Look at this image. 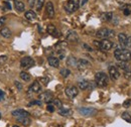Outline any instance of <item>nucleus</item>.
Returning a JSON list of instances; mask_svg holds the SVG:
<instances>
[{"label": "nucleus", "instance_id": "0eeeda50", "mask_svg": "<svg viewBox=\"0 0 131 127\" xmlns=\"http://www.w3.org/2000/svg\"><path fill=\"white\" fill-rule=\"evenodd\" d=\"M78 111H79V113H80L81 115L87 116V117H89V116H94V115L97 113V110H96V109H94V108H89V107H81V108L78 109Z\"/></svg>", "mask_w": 131, "mask_h": 127}, {"label": "nucleus", "instance_id": "79ce46f5", "mask_svg": "<svg viewBox=\"0 0 131 127\" xmlns=\"http://www.w3.org/2000/svg\"><path fill=\"white\" fill-rule=\"evenodd\" d=\"M83 48H85L88 51H93V48H91V47H89L88 45H86V44H85V45H83Z\"/></svg>", "mask_w": 131, "mask_h": 127}, {"label": "nucleus", "instance_id": "aec40b11", "mask_svg": "<svg viewBox=\"0 0 131 127\" xmlns=\"http://www.w3.org/2000/svg\"><path fill=\"white\" fill-rule=\"evenodd\" d=\"M113 18V13L112 12H104L100 15V19L104 22H108V21H111Z\"/></svg>", "mask_w": 131, "mask_h": 127}, {"label": "nucleus", "instance_id": "f8f14e48", "mask_svg": "<svg viewBox=\"0 0 131 127\" xmlns=\"http://www.w3.org/2000/svg\"><path fill=\"white\" fill-rule=\"evenodd\" d=\"M90 67H91V64H90V62H88L87 60H84V59L78 60V63H77V69L78 70L85 71V70L89 69Z\"/></svg>", "mask_w": 131, "mask_h": 127}, {"label": "nucleus", "instance_id": "4468645a", "mask_svg": "<svg viewBox=\"0 0 131 127\" xmlns=\"http://www.w3.org/2000/svg\"><path fill=\"white\" fill-rule=\"evenodd\" d=\"M46 11H47V14H48L49 18H53V16H54V7H53V4H52L51 1L47 2Z\"/></svg>", "mask_w": 131, "mask_h": 127}, {"label": "nucleus", "instance_id": "58836bf2", "mask_svg": "<svg viewBox=\"0 0 131 127\" xmlns=\"http://www.w3.org/2000/svg\"><path fill=\"white\" fill-rule=\"evenodd\" d=\"M39 81H40L45 86H47V85L49 84V79H48V78H40Z\"/></svg>", "mask_w": 131, "mask_h": 127}, {"label": "nucleus", "instance_id": "4c0bfd02", "mask_svg": "<svg viewBox=\"0 0 131 127\" xmlns=\"http://www.w3.org/2000/svg\"><path fill=\"white\" fill-rule=\"evenodd\" d=\"M14 84H15V86H16V88L20 91V90H22V88H23V86H22V84H20L18 81H14Z\"/></svg>", "mask_w": 131, "mask_h": 127}, {"label": "nucleus", "instance_id": "423d86ee", "mask_svg": "<svg viewBox=\"0 0 131 127\" xmlns=\"http://www.w3.org/2000/svg\"><path fill=\"white\" fill-rule=\"evenodd\" d=\"M34 64H35V62H34V60H33L32 58L24 57L20 61V67L22 69H29V68H31V67L34 66Z\"/></svg>", "mask_w": 131, "mask_h": 127}, {"label": "nucleus", "instance_id": "9b49d317", "mask_svg": "<svg viewBox=\"0 0 131 127\" xmlns=\"http://www.w3.org/2000/svg\"><path fill=\"white\" fill-rule=\"evenodd\" d=\"M108 71H109V75H110L112 80L116 81V80H118L120 78V72L118 71V69L115 66H110Z\"/></svg>", "mask_w": 131, "mask_h": 127}, {"label": "nucleus", "instance_id": "49530a36", "mask_svg": "<svg viewBox=\"0 0 131 127\" xmlns=\"http://www.w3.org/2000/svg\"><path fill=\"white\" fill-rule=\"evenodd\" d=\"M4 99V93L2 90H0V101H2Z\"/></svg>", "mask_w": 131, "mask_h": 127}, {"label": "nucleus", "instance_id": "ea45409f", "mask_svg": "<svg viewBox=\"0 0 131 127\" xmlns=\"http://www.w3.org/2000/svg\"><path fill=\"white\" fill-rule=\"evenodd\" d=\"M26 1H27V3H28L29 7H33V6L35 5V3H36V0H26Z\"/></svg>", "mask_w": 131, "mask_h": 127}, {"label": "nucleus", "instance_id": "8fccbe9b", "mask_svg": "<svg viewBox=\"0 0 131 127\" xmlns=\"http://www.w3.org/2000/svg\"><path fill=\"white\" fill-rule=\"evenodd\" d=\"M0 119H1V114H0Z\"/></svg>", "mask_w": 131, "mask_h": 127}, {"label": "nucleus", "instance_id": "412c9836", "mask_svg": "<svg viewBox=\"0 0 131 127\" xmlns=\"http://www.w3.org/2000/svg\"><path fill=\"white\" fill-rule=\"evenodd\" d=\"M77 63H78V60H77L74 56H70V57H68V59H67V65H68L69 67L77 68Z\"/></svg>", "mask_w": 131, "mask_h": 127}, {"label": "nucleus", "instance_id": "c03bdc74", "mask_svg": "<svg viewBox=\"0 0 131 127\" xmlns=\"http://www.w3.org/2000/svg\"><path fill=\"white\" fill-rule=\"evenodd\" d=\"M5 19H6L5 17H0V27H1V26L4 24V22H5Z\"/></svg>", "mask_w": 131, "mask_h": 127}, {"label": "nucleus", "instance_id": "6ab92c4d", "mask_svg": "<svg viewBox=\"0 0 131 127\" xmlns=\"http://www.w3.org/2000/svg\"><path fill=\"white\" fill-rule=\"evenodd\" d=\"M17 122H19L20 124H22L23 126H29L31 124V120L29 119L28 116H25V117H19L16 118Z\"/></svg>", "mask_w": 131, "mask_h": 127}, {"label": "nucleus", "instance_id": "f03ea898", "mask_svg": "<svg viewBox=\"0 0 131 127\" xmlns=\"http://www.w3.org/2000/svg\"><path fill=\"white\" fill-rule=\"evenodd\" d=\"M95 82H96V85L100 88L106 87L109 83V79H108L107 74H105L104 72H98L95 75Z\"/></svg>", "mask_w": 131, "mask_h": 127}, {"label": "nucleus", "instance_id": "9d476101", "mask_svg": "<svg viewBox=\"0 0 131 127\" xmlns=\"http://www.w3.org/2000/svg\"><path fill=\"white\" fill-rule=\"evenodd\" d=\"M41 91V86L39 84V82L35 81L30 85V87L28 88V94H37Z\"/></svg>", "mask_w": 131, "mask_h": 127}, {"label": "nucleus", "instance_id": "a19ab883", "mask_svg": "<svg viewBox=\"0 0 131 127\" xmlns=\"http://www.w3.org/2000/svg\"><path fill=\"white\" fill-rule=\"evenodd\" d=\"M47 109H48V111H49V112H53V111H54V106H53V105H50V104H49V105L47 106Z\"/></svg>", "mask_w": 131, "mask_h": 127}, {"label": "nucleus", "instance_id": "e433bc0d", "mask_svg": "<svg viewBox=\"0 0 131 127\" xmlns=\"http://www.w3.org/2000/svg\"><path fill=\"white\" fill-rule=\"evenodd\" d=\"M130 105H131V100H130V99H128V100L124 101V103H123V107H125V108L130 107Z\"/></svg>", "mask_w": 131, "mask_h": 127}, {"label": "nucleus", "instance_id": "1a4fd4ad", "mask_svg": "<svg viewBox=\"0 0 131 127\" xmlns=\"http://www.w3.org/2000/svg\"><path fill=\"white\" fill-rule=\"evenodd\" d=\"M38 99L40 101H43L45 103H50L53 100V96H52V94L49 91H46V92L41 93L40 95L38 96Z\"/></svg>", "mask_w": 131, "mask_h": 127}, {"label": "nucleus", "instance_id": "2f4dec72", "mask_svg": "<svg viewBox=\"0 0 131 127\" xmlns=\"http://www.w3.org/2000/svg\"><path fill=\"white\" fill-rule=\"evenodd\" d=\"M43 4H45V0H36V3H35V5H36V10H37V11H40L41 8L43 7Z\"/></svg>", "mask_w": 131, "mask_h": 127}, {"label": "nucleus", "instance_id": "dca6fc26", "mask_svg": "<svg viewBox=\"0 0 131 127\" xmlns=\"http://www.w3.org/2000/svg\"><path fill=\"white\" fill-rule=\"evenodd\" d=\"M127 35L125 34V33H119V35H118V40H119V45L121 46V48H127V46H126V43H127Z\"/></svg>", "mask_w": 131, "mask_h": 127}, {"label": "nucleus", "instance_id": "72a5a7b5", "mask_svg": "<svg viewBox=\"0 0 131 127\" xmlns=\"http://www.w3.org/2000/svg\"><path fill=\"white\" fill-rule=\"evenodd\" d=\"M41 104H42V102H41L40 100H36V101H31V102H29V103H28V107H30V106H33V105L41 106Z\"/></svg>", "mask_w": 131, "mask_h": 127}, {"label": "nucleus", "instance_id": "c756f323", "mask_svg": "<svg viewBox=\"0 0 131 127\" xmlns=\"http://www.w3.org/2000/svg\"><path fill=\"white\" fill-rule=\"evenodd\" d=\"M60 74H61V76L63 78H68L71 75V71L69 69H62L61 72H60Z\"/></svg>", "mask_w": 131, "mask_h": 127}, {"label": "nucleus", "instance_id": "a18cd8bd", "mask_svg": "<svg viewBox=\"0 0 131 127\" xmlns=\"http://www.w3.org/2000/svg\"><path fill=\"white\" fill-rule=\"evenodd\" d=\"M124 14L125 15H129V14H131V9H124Z\"/></svg>", "mask_w": 131, "mask_h": 127}, {"label": "nucleus", "instance_id": "7c9ffc66", "mask_svg": "<svg viewBox=\"0 0 131 127\" xmlns=\"http://www.w3.org/2000/svg\"><path fill=\"white\" fill-rule=\"evenodd\" d=\"M121 117H122V119H124L125 121H127V122L131 123L130 113H128V112H123V113H122V115H121Z\"/></svg>", "mask_w": 131, "mask_h": 127}, {"label": "nucleus", "instance_id": "a211bd4d", "mask_svg": "<svg viewBox=\"0 0 131 127\" xmlns=\"http://www.w3.org/2000/svg\"><path fill=\"white\" fill-rule=\"evenodd\" d=\"M48 62H49V66L52 68H59L60 67V59H58L53 56H50L48 58Z\"/></svg>", "mask_w": 131, "mask_h": 127}, {"label": "nucleus", "instance_id": "cd10ccee", "mask_svg": "<svg viewBox=\"0 0 131 127\" xmlns=\"http://www.w3.org/2000/svg\"><path fill=\"white\" fill-rule=\"evenodd\" d=\"M96 55L98 57V60L99 61H105L107 56L105 52H103V50H96Z\"/></svg>", "mask_w": 131, "mask_h": 127}, {"label": "nucleus", "instance_id": "2eb2a0df", "mask_svg": "<svg viewBox=\"0 0 131 127\" xmlns=\"http://www.w3.org/2000/svg\"><path fill=\"white\" fill-rule=\"evenodd\" d=\"M11 115L15 118H19V117H25V116H29V113L23 109H17L14 111L11 112Z\"/></svg>", "mask_w": 131, "mask_h": 127}, {"label": "nucleus", "instance_id": "473e14b6", "mask_svg": "<svg viewBox=\"0 0 131 127\" xmlns=\"http://www.w3.org/2000/svg\"><path fill=\"white\" fill-rule=\"evenodd\" d=\"M52 105L56 106V107H58L59 109L63 107V103H62V101L59 100V99H53V100H52Z\"/></svg>", "mask_w": 131, "mask_h": 127}, {"label": "nucleus", "instance_id": "4be33fe9", "mask_svg": "<svg viewBox=\"0 0 131 127\" xmlns=\"http://www.w3.org/2000/svg\"><path fill=\"white\" fill-rule=\"evenodd\" d=\"M14 7H15L17 12H23L25 9L24 3L21 1H18V0H14Z\"/></svg>", "mask_w": 131, "mask_h": 127}, {"label": "nucleus", "instance_id": "bb28decb", "mask_svg": "<svg viewBox=\"0 0 131 127\" xmlns=\"http://www.w3.org/2000/svg\"><path fill=\"white\" fill-rule=\"evenodd\" d=\"M47 31H48V33H49L50 35H53V36H57L56 33H58V32H57V28H56V26H54L53 24H49V25H48Z\"/></svg>", "mask_w": 131, "mask_h": 127}, {"label": "nucleus", "instance_id": "de8ad7c7", "mask_svg": "<svg viewBox=\"0 0 131 127\" xmlns=\"http://www.w3.org/2000/svg\"><path fill=\"white\" fill-rule=\"evenodd\" d=\"M87 2H88V0H81V2H80V6H84Z\"/></svg>", "mask_w": 131, "mask_h": 127}, {"label": "nucleus", "instance_id": "f257e3e1", "mask_svg": "<svg viewBox=\"0 0 131 127\" xmlns=\"http://www.w3.org/2000/svg\"><path fill=\"white\" fill-rule=\"evenodd\" d=\"M114 57L118 62H129L131 61V51L126 48H117L114 51Z\"/></svg>", "mask_w": 131, "mask_h": 127}, {"label": "nucleus", "instance_id": "5701e85b", "mask_svg": "<svg viewBox=\"0 0 131 127\" xmlns=\"http://www.w3.org/2000/svg\"><path fill=\"white\" fill-rule=\"evenodd\" d=\"M0 34L3 36V37H5V38H10L11 37V35H12V33L10 31V29L8 28V27H2L1 29H0Z\"/></svg>", "mask_w": 131, "mask_h": 127}, {"label": "nucleus", "instance_id": "20e7f679", "mask_svg": "<svg viewBox=\"0 0 131 127\" xmlns=\"http://www.w3.org/2000/svg\"><path fill=\"white\" fill-rule=\"evenodd\" d=\"M96 36H97L98 38H101V39H106V38L109 39V38L114 37L115 36V31L112 30V29L103 27V28H100L99 30H97Z\"/></svg>", "mask_w": 131, "mask_h": 127}, {"label": "nucleus", "instance_id": "ddd939ff", "mask_svg": "<svg viewBox=\"0 0 131 127\" xmlns=\"http://www.w3.org/2000/svg\"><path fill=\"white\" fill-rule=\"evenodd\" d=\"M67 40H68V41H71V43H78V40H79V35H78V33L76 31H74V30L68 31Z\"/></svg>", "mask_w": 131, "mask_h": 127}, {"label": "nucleus", "instance_id": "393cba45", "mask_svg": "<svg viewBox=\"0 0 131 127\" xmlns=\"http://www.w3.org/2000/svg\"><path fill=\"white\" fill-rule=\"evenodd\" d=\"M24 17H25L27 20H29V21H33V20H35V18H36V14H35V12L32 11V10H28V11L25 12Z\"/></svg>", "mask_w": 131, "mask_h": 127}, {"label": "nucleus", "instance_id": "c85d7f7f", "mask_svg": "<svg viewBox=\"0 0 131 127\" xmlns=\"http://www.w3.org/2000/svg\"><path fill=\"white\" fill-rule=\"evenodd\" d=\"M20 78L23 80V81L27 82V81H29V80L31 79V76L28 73H26V72H21L20 73Z\"/></svg>", "mask_w": 131, "mask_h": 127}, {"label": "nucleus", "instance_id": "a878e982", "mask_svg": "<svg viewBox=\"0 0 131 127\" xmlns=\"http://www.w3.org/2000/svg\"><path fill=\"white\" fill-rule=\"evenodd\" d=\"M59 114L61 115V116H65V117H67V116H71L72 114H73V111L71 110V109H66V108H60L59 109Z\"/></svg>", "mask_w": 131, "mask_h": 127}, {"label": "nucleus", "instance_id": "f704fd0d", "mask_svg": "<svg viewBox=\"0 0 131 127\" xmlns=\"http://www.w3.org/2000/svg\"><path fill=\"white\" fill-rule=\"evenodd\" d=\"M7 60H8V58H7V56H0V67L1 66H3L4 64L7 62Z\"/></svg>", "mask_w": 131, "mask_h": 127}, {"label": "nucleus", "instance_id": "6e6552de", "mask_svg": "<svg viewBox=\"0 0 131 127\" xmlns=\"http://www.w3.org/2000/svg\"><path fill=\"white\" fill-rule=\"evenodd\" d=\"M65 93L69 98H72V99H73V98H75V97L78 96L79 90H78V88L75 87V86H68L65 89Z\"/></svg>", "mask_w": 131, "mask_h": 127}, {"label": "nucleus", "instance_id": "f3484780", "mask_svg": "<svg viewBox=\"0 0 131 127\" xmlns=\"http://www.w3.org/2000/svg\"><path fill=\"white\" fill-rule=\"evenodd\" d=\"M78 87H79L80 90H88V89L93 88L94 86L92 85L91 82H88V81H81V82H79Z\"/></svg>", "mask_w": 131, "mask_h": 127}, {"label": "nucleus", "instance_id": "7ed1b4c3", "mask_svg": "<svg viewBox=\"0 0 131 127\" xmlns=\"http://www.w3.org/2000/svg\"><path fill=\"white\" fill-rule=\"evenodd\" d=\"M80 7V1H75V0H68L64 5L65 11L68 14H72L75 11H77Z\"/></svg>", "mask_w": 131, "mask_h": 127}, {"label": "nucleus", "instance_id": "b1692460", "mask_svg": "<svg viewBox=\"0 0 131 127\" xmlns=\"http://www.w3.org/2000/svg\"><path fill=\"white\" fill-rule=\"evenodd\" d=\"M117 67L121 70H123L124 72L125 71H128V70H131L130 65L127 63V62H118L117 63Z\"/></svg>", "mask_w": 131, "mask_h": 127}, {"label": "nucleus", "instance_id": "09e8293b", "mask_svg": "<svg viewBox=\"0 0 131 127\" xmlns=\"http://www.w3.org/2000/svg\"><path fill=\"white\" fill-rule=\"evenodd\" d=\"M13 127H19V126H17V125H14V126H13Z\"/></svg>", "mask_w": 131, "mask_h": 127}, {"label": "nucleus", "instance_id": "39448f33", "mask_svg": "<svg viewBox=\"0 0 131 127\" xmlns=\"http://www.w3.org/2000/svg\"><path fill=\"white\" fill-rule=\"evenodd\" d=\"M94 45L99 48L100 49H102V50H105V51H107V50H110L111 48H113V46H114V44H113V41H111L110 39H102V40H94Z\"/></svg>", "mask_w": 131, "mask_h": 127}, {"label": "nucleus", "instance_id": "c9c22d12", "mask_svg": "<svg viewBox=\"0 0 131 127\" xmlns=\"http://www.w3.org/2000/svg\"><path fill=\"white\" fill-rule=\"evenodd\" d=\"M124 77H125V79L127 80L131 79V70H128V71L124 72Z\"/></svg>", "mask_w": 131, "mask_h": 127}, {"label": "nucleus", "instance_id": "37998d69", "mask_svg": "<svg viewBox=\"0 0 131 127\" xmlns=\"http://www.w3.org/2000/svg\"><path fill=\"white\" fill-rule=\"evenodd\" d=\"M126 46H127V48H131V36H128V37H127Z\"/></svg>", "mask_w": 131, "mask_h": 127}]
</instances>
